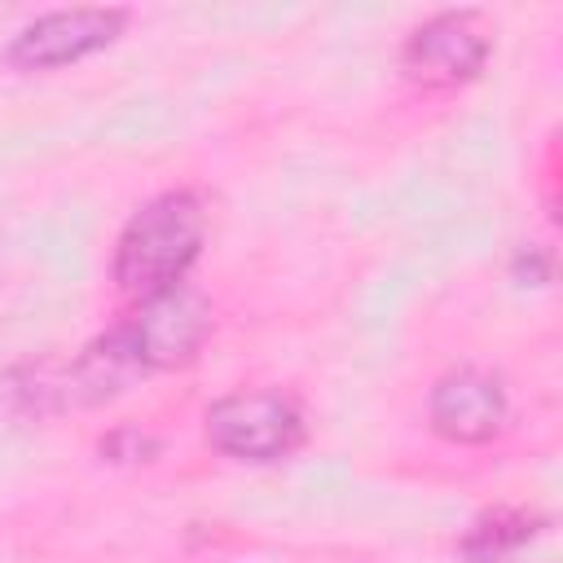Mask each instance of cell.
<instances>
[{
  "instance_id": "6da1fadb",
  "label": "cell",
  "mask_w": 563,
  "mask_h": 563,
  "mask_svg": "<svg viewBox=\"0 0 563 563\" xmlns=\"http://www.w3.org/2000/svg\"><path fill=\"white\" fill-rule=\"evenodd\" d=\"M207 238V211L189 189H167L136 207L114 242V282L128 299H154L185 282Z\"/></svg>"
},
{
  "instance_id": "7a4b0ae2",
  "label": "cell",
  "mask_w": 563,
  "mask_h": 563,
  "mask_svg": "<svg viewBox=\"0 0 563 563\" xmlns=\"http://www.w3.org/2000/svg\"><path fill=\"white\" fill-rule=\"evenodd\" d=\"M303 409L286 391L251 387L207 409V444L238 462H282L303 444Z\"/></svg>"
},
{
  "instance_id": "3957f363",
  "label": "cell",
  "mask_w": 563,
  "mask_h": 563,
  "mask_svg": "<svg viewBox=\"0 0 563 563\" xmlns=\"http://www.w3.org/2000/svg\"><path fill=\"white\" fill-rule=\"evenodd\" d=\"M119 334L136 352L141 369H172L194 361L202 339L211 334V303L194 286H172L154 299H141L123 321Z\"/></svg>"
},
{
  "instance_id": "277c9868",
  "label": "cell",
  "mask_w": 563,
  "mask_h": 563,
  "mask_svg": "<svg viewBox=\"0 0 563 563\" xmlns=\"http://www.w3.org/2000/svg\"><path fill=\"white\" fill-rule=\"evenodd\" d=\"M488 31L475 22V13H435L422 26L409 31L400 48V70L418 88L449 92L471 84L488 62Z\"/></svg>"
},
{
  "instance_id": "5b68a950",
  "label": "cell",
  "mask_w": 563,
  "mask_h": 563,
  "mask_svg": "<svg viewBox=\"0 0 563 563\" xmlns=\"http://www.w3.org/2000/svg\"><path fill=\"white\" fill-rule=\"evenodd\" d=\"M128 26V9H57L26 22L9 48L4 62L13 70H57L70 62H84L114 44Z\"/></svg>"
},
{
  "instance_id": "8992f818",
  "label": "cell",
  "mask_w": 563,
  "mask_h": 563,
  "mask_svg": "<svg viewBox=\"0 0 563 563\" xmlns=\"http://www.w3.org/2000/svg\"><path fill=\"white\" fill-rule=\"evenodd\" d=\"M506 413H510V400H506L501 378L471 369V365L435 378L427 396L431 427L453 444H488L506 427Z\"/></svg>"
},
{
  "instance_id": "52a82bcc",
  "label": "cell",
  "mask_w": 563,
  "mask_h": 563,
  "mask_svg": "<svg viewBox=\"0 0 563 563\" xmlns=\"http://www.w3.org/2000/svg\"><path fill=\"white\" fill-rule=\"evenodd\" d=\"M537 532H541V519H537V515L501 506V510L479 515V519L462 532L457 550H462L466 563H506V559H515Z\"/></svg>"
},
{
  "instance_id": "ba28073f",
  "label": "cell",
  "mask_w": 563,
  "mask_h": 563,
  "mask_svg": "<svg viewBox=\"0 0 563 563\" xmlns=\"http://www.w3.org/2000/svg\"><path fill=\"white\" fill-rule=\"evenodd\" d=\"M510 268H515V277H519L523 286H528V282H532V286L550 282V255H545L541 246H528V251H519Z\"/></svg>"
}]
</instances>
